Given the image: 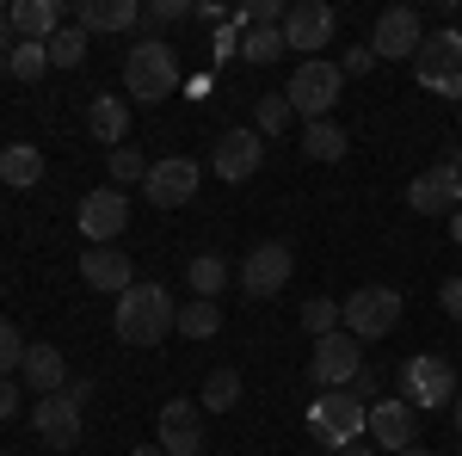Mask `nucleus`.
<instances>
[{"label": "nucleus", "mask_w": 462, "mask_h": 456, "mask_svg": "<svg viewBox=\"0 0 462 456\" xmlns=\"http://www.w3.org/2000/svg\"><path fill=\"white\" fill-rule=\"evenodd\" d=\"M19 364H25V340H19L13 321H0V377H13Z\"/></svg>", "instance_id": "f704fd0d"}, {"label": "nucleus", "mask_w": 462, "mask_h": 456, "mask_svg": "<svg viewBox=\"0 0 462 456\" xmlns=\"http://www.w3.org/2000/svg\"><path fill=\"white\" fill-rule=\"evenodd\" d=\"M173 327L185 333V340H210V333H222V302H210V296H191V302L173 315Z\"/></svg>", "instance_id": "a878e982"}, {"label": "nucleus", "mask_w": 462, "mask_h": 456, "mask_svg": "<svg viewBox=\"0 0 462 456\" xmlns=\"http://www.w3.org/2000/svg\"><path fill=\"white\" fill-rule=\"evenodd\" d=\"M333 25H339V13L327 0H296L284 13V50H309V62H315V50H327Z\"/></svg>", "instance_id": "dca6fc26"}, {"label": "nucleus", "mask_w": 462, "mask_h": 456, "mask_svg": "<svg viewBox=\"0 0 462 456\" xmlns=\"http://www.w3.org/2000/svg\"><path fill=\"white\" fill-rule=\"evenodd\" d=\"M420 43H426V25H420V13H413V6H389V13L376 19V32H370V50H376V62L420 56Z\"/></svg>", "instance_id": "4468645a"}, {"label": "nucleus", "mask_w": 462, "mask_h": 456, "mask_svg": "<svg viewBox=\"0 0 462 456\" xmlns=\"http://www.w3.org/2000/svg\"><path fill=\"white\" fill-rule=\"evenodd\" d=\"M413 74L426 93H444V99H462V32H431L413 56Z\"/></svg>", "instance_id": "0eeeda50"}, {"label": "nucleus", "mask_w": 462, "mask_h": 456, "mask_svg": "<svg viewBox=\"0 0 462 456\" xmlns=\"http://www.w3.org/2000/svg\"><path fill=\"white\" fill-rule=\"evenodd\" d=\"M143 19L148 25H179V19H191V6H185V0H148Z\"/></svg>", "instance_id": "c9c22d12"}, {"label": "nucleus", "mask_w": 462, "mask_h": 456, "mask_svg": "<svg viewBox=\"0 0 462 456\" xmlns=\"http://www.w3.org/2000/svg\"><path fill=\"white\" fill-rule=\"evenodd\" d=\"M401 395H407V407H420V414L450 407V401H457V370H450V358H438V351L407 358V364H401Z\"/></svg>", "instance_id": "39448f33"}, {"label": "nucleus", "mask_w": 462, "mask_h": 456, "mask_svg": "<svg viewBox=\"0 0 462 456\" xmlns=\"http://www.w3.org/2000/svg\"><path fill=\"white\" fill-rule=\"evenodd\" d=\"M185 284H191V296H222V284H228V265H222V253H198L191 265H185Z\"/></svg>", "instance_id": "bb28decb"}, {"label": "nucleus", "mask_w": 462, "mask_h": 456, "mask_svg": "<svg viewBox=\"0 0 462 456\" xmlns=\"http://www.w3.org/2000/svg\"><path fill=\"white\" fill-rule=\"evenodd\" d=\"M154 432H161L167 456H198L204 451V401H167Z\"/></svg>", "instance_id": "f3484780"}, {"label": "nucleus", "mask_w": 462, "mask_h": 456, "mask_svg": "<svg viewBox=\"0 0 462 456\" xmlns=\"http://www.w3.org/2000/svg\"><path fill=\"white\" fill-rule=\"evenodd\" d=\"M130 456H167V451H161V444H136Z\"/></svg>", "instance_id": "a18cd8bd"}, {"label": "nucleus", "mask_w": 462, "mask_h": 456, "mask_svg": "<svg viewBox=\"0 0 462 456\" xmlns=\"http://www.w3.org/2000/svg\"><path fill=\"white\" fill-rule=\"evenodd\" d=\"M74 222H80V235H87L93 247H111L124 228H130V198H124L117 185H99V191L80 198V216H74Z\"/></svg>", "instance_id": "1a4fd4ad"}, {"label": "nucleus", "mask_w": 462, "mask_h": 456, "mask_svg": "<svg viewBox=\"0 0 462 456\" xmlns=\"http://www.w3.org/2000/svg\"><path fill=\"white\" fill-rule=\"evenodd\" d=\"M191 19H204V25H216V32H222V25H228V13H222V6H216V0H204V6H191Z\"/></svg>", "instance_id": "a19ab883"}, {"label": "nucleus", "mask_w": 462, "mask_h": 456, "mask_svg": "<svg viewBox=\"0 0 462 456\" xmlns=\"http://www.w3.org/2000/svg\"><path fill=\"white\" fill-rule=\"evenodd\" d=\"M346 148H352V142H346V130H339L333 117H320V124H309V130H302V154H309V161H320V167L346 161Z\"/></svg>", "instance_id": "393cba45"}, {"label": "nucleus", "mask_w": 462, "mask_h": 456, "mask_svg": "<svg viewBox=\"0 0 462 456\" xmlns=\"http://www.w3.org/2000/svg\"><path fill=\"white\" fill-rule=\"evenodd\" d=\"M13 414H19V383L0 377V420H13Z\"/></svg>", "instance_id": "ea45409f"}, {"label": "nucleus", "mask_w": 462, "mask_h": 456, "mask_svg": "<svg viewBox=\"0 0 462 456\" xmlns=\"http://www.w3.org/2000/svg\"><path fill=\"white\" fill-rule=\"evenodd\" d=\"M278 56H284V25H278V32H241V62L265 69V62H278Z\"/></svg>", "instance_id": "c756f323"}, {"label": "nucleus", "mask_w": 462, "mask_h": 456, "mask_svg": "<svg viewBox=\"0 0 462 456\" xmlns=\"http://www.w3.org/2000/svg\"><path fill=\"white\" fill-rule=\"evenodd\" d=\"M302 327H309L315 340L339 333V302H327V296H309V302H302Z\"/></svg>", "instance_id": "473e14b6"}, {"label": "nucleus", "mask_w": 462, "mask_h": 456, "mask_svg": "<svg viewBox=\"0 0 462 456\" xmlns=\"http://www.w3.org/2000/svg\"><path fill=\"white\" fill-rule=\"evenodd\" d=\"M32 425H37V438H43L50 451H74V444H80V432H87V420H80V401H74L69 388H62V395H37Z\"/></svg>", "instance_id": "9b49d317"}, {"label": "nucleus", "mask_w": 462, "mask_h": 456, "mask_svg": "<svg viewBox=\"0 0 462 456\" xmlns=\"http://www.w3.org/2000/svg\"><path fill=\"white\" fill-rule=\"evenodd\" d=\"M364 432H370L376 444H389V451H407V444H413V407H407V401H376Z\"/></svg>", "instance_id": "412c9836"}, {"label": "nucleus", "mask_w": 462, "mask_h": 456, "mask_svg": "<svg viewBox=\"0 0 462 456\" xmlns=\"http://www.w3.org/2000/svg\"><path fill=\"white\" fill-rule=\"evenodd\" d=\"M333 456H376V451H370V444L357 438V444H346V451H333Z\"/></svg>", "instance_id": "37998d69"}, {"label": "nucleus", "mask_w": 462, "mask_h": 456, "mask_svg": "<svg viewBox=\"0 0 462 456\" xmlns=\"http://www.w3.org/2000/svg\"><path fill=\"white\" fill-rule=\"evenodd\" d=\"M228 56H241V37H235V32H216V43H210V62H228Z\"/></svg>", "instance_id": "58836bf2"}, {"label": "nucleus", "mask_w": 462, "mask_h": 456, "mask_svg": "<svg viewBox=\"0 0 462 456\" xmlns=\"http://www.w3.org/2000/svg\"><path fill=\"white\" fill-rule=\"evenodd\" d=\"M450 235H457V247H462V210H457V216H450Z\"/></svg>", "instance_id": "de8ad7c7"}, {"label": "nucleus", "mask_w": 462, "mask_h": 456, "mask_svg": "<svg viewBox=\"0 0 462 456\" xmlns=\"http://www.w3.org/2000/svg\"><path fill=\"white\" fill-rule=\"evenodd\" d=\"M450 420H457V438H462V388H457V401H450Z\"/></svg>", "instance_id": "c03bdc74"}, {"label": "nucleus", "mask_w": 462, "mask_h": 456, "mask_svg": "<svg viewBox=\"0 0 462 456\" xmlns=\"http://www.w3.org/2000/svg\"><path fill=\"white\" fill-rule=\"evenodd\" d=\"M87 62V32L80 25H62L50 37V69H80Z\"/></svg>", "instance_id": "c85d7f7f"}, {"label": "nucleus", "mask_w": 462, "mask_h": 456, "mask_svg": "<svg viewBox=\"0 0 462 456\" xmlns=\"http://www.w3.org/2000/svg\"><path fill=\"white\" fill-rule=\"evenodd\" d=\"M80 278L93 284V290H106V296H124L136 284V265H130L124 247H87L80 253Z\"/></svg>", "instance_id": "a211bd4d"}, {"label": "nucleus", "mask_w": 462, "mask_h": 456, "mask_svg": "<svg viewBox=\"0 0 462 456\" xmlns=\"http://www.w3.org/2000/svg\"><path fill=\"white\" fill-rule=\"evenodd\" d=\"M339 87H346V74L333 69V62H296V74H290V87H284V99L296 117H309V124H320L327 111L339 106Z\"/></svg>", "instance_id": "423d86ee"}, {"label": "nucleus", "mask_w": 462, "mask_h": 456, "mask_svg": "<svg viewBox=\"0 0 462 456\" xmlns=\"http://www.w3.org/2000/svg\"><path fill=\"white\" fill-rule=\"evenodd\" d=\"M370 69H376V50H370V43L346 50V62H339V74H370Z\"/></svg>", "instance_id": "e433bc0d"}, {"label": "nucleus", "mask_w": 462, "mask_h": 456, "mask_svg": "<svg viewBox=\"0 0 462 456\" xmlns=\"http://www.w3.org/2000/svg\"><path fill=\"white\" fill-rule=\"evenodd\" d=\"M450 167H457V173H462V148H457V154H450Z\"/></svg>", "instance_id": "09e8293b"}, {"label": "nucleus", "mask_w": 462, "mask_h": 456, "mask_svg": "<svg viewBox=\"0 0 462 456\" xmlns=\"http://www.w3.org/2000/svg\"><path fill=\"white\" fill-rule=\"evenodd\" d=\"M0 80H6V56H0Z\"/></svg>", "instance_id": "8fccbe9b"}, {"label": "nucleus", "mask_w": 462, "mask_h": 456, "mask_svg": "<svg viewBox=\"0 0 462 456\" xmlns=\"http://www.w3.org/2000/svg\"><path fill=\"white\" fill-rule=\"evenodd\" d=\"M259 161H265V136L259 130H222L216 136V148H210V167H216V179H228V185H241V179H253L259 173Z\"/></svg>", "instance_id": "f8f14e48"}, {"label": "nucleus", "mask_w": 462, "mask_h": 456, "mask_svg": "<svg viewBox=\"0 0 462 456\" xmlns=\"http://www.w3.org/2000/svg\"><path fill=\"white\" fill-rule=\"evenodd\" d=\"M0 179L19 185V191L37 185V179H43V148H32V142H6V148H0Z\"/></svg>", "instance_id": "b1692460"}, {"label": "nucleus", "mask_w": 462, "mask_h": 456, "mask_svg": "<svg viewBox=\"0 0 462 456\" xmlns=\"http://www.w3.org/2000/svg\"><path fill=\"white\" fill-rule=\"evenodd\" d=\"M457 456H462V444H457Z\"/></svg>", "instance_id": "3c124183"}, {"label": "nucleus", "mask_w": 462, "mask_h": 456, "mask_svg": "<svg viewBox=\"0 0 462 456\" xmlns=\"http://www.w3.org/2000/svg\"><path fill=\"white\" fill-rule=\"evenodd\" d=\"M19 377H25L32 395H62V388H69V364H62V351H56V346H25Z\"/></svg>", "instance_id": "aec40b11"}, {"label": "nucleus", "mask_w": 462, "mask_h": 456, "mask_svg": "<svg viewBox=\"0 0 462 456\" xmlns=\"http://www.w3.org/2000/svg\"><path fill=\"white\" fill-rule=\"evenodd\" d=\"M364 425H370V407H364L357 388H327V395H315V407H309V432H315V444H327V451L357 444Z\"/></svg>", "instance_id": "7ed1b4c3"}, {"label": "nucleus", "mask_w": 462, "mask_h": 456, "mask_svg": "<svg viewBox=\"0 0 462 456\" xmlns=\"http://www.w3.org/2000/svg\"><path fill=\"white\" fill-rule=\"evenodd\" d=\"M124 93L143 99V106H167L179 93V56L161 37H143V43L124 56Z\"/></svg>", "instance_id": "f03ea898"}, {"label": "nucleus", "mask_w": 462, "mask_h": 456, "mask_svg": "<svg viewBox=\"0 0 462 456\" xmlns=\"http://www.w3.org/2000/svg\"><path fill=\"white\" fill-rule=\"evenodd\" d=\"M407 204H413L420 216H457L462 210V173L450 167V161H438V167H426V173H413Z\"/></svg>", "instance_id": "ddd939ff"}, {"label": "nucleus", "mask_w": 462, "mask_h": 456, "mask_svg": "<svg viewBox=\"0 0 462 456\" xmlns=\"http://www.w3.org/2000/svg\"><path fill=\"white\" fill-rule=\"evenodd\" d=\"M438 302H444V315H450V321H462V278L444 284V290H438Z\"/></svg>", "instance_id": "4c0bfd02"}, {"label": "nucleus", "mask_w": 462, "mask_h": 456, "mask_svg": "<svg viewBox=\"0 0 462 456\" xmlns=\"http://www.w3.org/2000/svg\"><path fill=\"white\" fill-rule=\"evenodd\" d=\"M87 130L106 142V148H124V136H130V106H124L117 93H99V99L87 106Z\"/></svg>", "instance_id": "5701e85b"}, {"label": "nucleus", "mask_w": 462, "mask_h": 456, "mask_svg": "<svg viewBox=\"0 0 462 456\" xmlns=\"http://www.w3.org/2000/svg\"><path fill=\"white\" fill-rule=\"evenodd\" d=\"M43 69H50V43H25V37H19V43L6 50V74H19V80H37Z\"/></svg>", "instance_id": "7c9ffc66"}, {"label": "nucleus", "mask_w": 462, "mask_h": 456, "mask_svg": "<svg viewBox=\"0 0 462 456\" xmlns=\"http://www.w3.org/2000/svg\"><path fill=\"white\" fill-rule=\"evenodd\" d=\"M290 117H296L290 99H284V93H272V99H259V111H253V130H259V136H278Z\"/></svg>", "instance_id": "72a5a7b5"}, {"label": "nucleus", "mask_w": 462, "mask_h": 456, "mask_svg": "<svg viewBox=\"0 0 462 456\" xmlns=\"http://www.w3.org/2000/svg\"><path fill=\"white\" fill-rule=\"evenodd\" d=\"M148 167H154V161L136 154V148H111V185H117V191H124V185H143Z\"/></svg>", "instance_id": "2f4dec72"}, {"label": "nucleus", "mask_w": 462, "mask_h": 456, "mask_svg": "<svg viewBox=\"0 0 462 456\" xmlns=\"http://www.w3.org/2000/svg\"><path fill=\"white\" fill-rule=\"evenodd\" d=\"M309 377H315L320 388H352L357 377H364V346H357L346 327H339V333H327V340H315Z\"/></svg>", "instance_id": "6e6552de"}, {"label": "nucleus", "mask_w": 462, "mask_h": 456, "mask_svg": "<svg viewBox=\"0 0 462 456\" xmlns=\"http://www.w3.org/2000/svg\"><path fill=\"white\" fill-rule=\"evenodd\" d=\"M235 401H241V370H228V364L210 370V377H204V407H210V414H228Z\"/></svg>", "instance_id": "cd10ccee"}, {"label": "nucleus", "mask_w": 462, "mask_h": 456, "mask_svg": "<svg viewBox=\"0 0 462 456\" xmlns=\"http://www.w3.org/2000/svg\"><path fill=\"white\" fill-rule=\"evenodd\" d=\"M290 272H296L290 241H259L247 259H241V290H247V296H278L290 284Z\"/></svg>", "instance_id": "9d476101"}, {"label": "nucleus", "mask_w": 462, "mask_h": 456, "mask_svg": "<svg viewBox=\"0 0 462 456\" xmlns=\"http://www.w3.org/2000/svg\"><path fill=\"white\" fill-rule=\"evenodd\" d=\"M19 43V32H13V6H0V56Z\"/></svg>", "instance_id": "79ce46f5"}, {"label": "nucleus", "mask_w": 462, "mask_h": 456, "mask_svg": "<svg viewBox=\"0 0 462 456\" xmlns=\"http://www.w3.org/2000/svg\"><path fill=\"white\" fill-rule=\"evenodd\" d=\"M74 25L93 37V32H130V25H143V6L136 0H80L74 6Z\"/></svg>", "instance_id": "6ab92c4d"}, {"label": "nucleus", "mask_w": 462, "mask_h": 456, "mask_svg": "<svg viewBox=\"0 0 462 456\" xmlns=\"http://www.w3.org/2000/svg\"><path fill=\"white\" fill-rule=\"evenodd\" d=\"M13 32L25 43H50L62 32V6L56 0H13Z\"/></svg>", "instance_id": "4be33fe9"}, {"label": "nucleus", "mask_w": 462, "mask_h": 456, "mask_svg": "<svg viewBox=\"0 0 462 456\" xmlns=\"http://www.w3.org/2000/svg\"><path fill=\"white\" fill-rule=\"evenodd\" d=\"M198 179H204V167L198 161H185V154H173V161H154L143 179V191L161 204V210H179V204H191L198 198Z\"/></svg>", "instance_id": "2eb2a0df"}, {"label": "nucleus", "mask_w": 462, "mask_h": 456, "mask_svg": "<svg viewBox=\"0 0 462 456\" xmlns=\"http://www.w3.org/2000/svg\"><path fill=\"white\" fill-rule=\"evenodd\" d=\"M173 302H167V290L161 284H130L124 296H117V315H111V327H117V340L124 346H161L167 340V327H173Z\"/></svg>", "instance_id": "f257e3e1"}, {"label": "nucleus", "mask_w": 462, "mask_h": 456, "mask_svg": "<svg viewBox=\"0 0 462 456\" xmlns=\"http://www.w3.org/2000/svg\"><path fill=\"white\" fill-rule=\"evenodd\" d=\"M339 327L352 333L357 346L364 340H389L394 327H401V290L394 284H364V290H352L339 302Z\"/></svg>", "instance_id": "20e7f679"}, {"label": "nucleus", "mask_w": 462, "mask_h": 456, "mask_svg": "<svg viewBox=\"0 0 462 456\" xmlns=\"http://www.w3.org/2000/svg\"><path fill=\"white\" fill-rule=\"evenodd\" d=\"M394 456H431V451H426V444H407V451H394Z\"/></svg>", "instance_id": "49530a36"}]
</instances>
